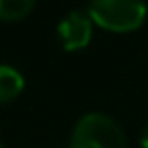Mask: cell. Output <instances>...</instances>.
Masks as SVG:
<instances>
[{
	"instance_id": "7a4b0ae2",
	"label": "cell",
	"mask_w": 148,
	"mask_h": 148,
	"mask_svg": "<svg viewBox=\"0 0 148 148\" xmlns=\"http://www.w3.org/2000/svg\"><path fill=\"white\" fill-rule=\"evenodd\" d=\"M87 16L110 31H134L146 18V6L134 0H95L87 6Z\"/></svg>"
},
{
	"instance_id": "5b68a950",
	"label": "cell",
	"mask_w": 148,
	"mask_h": 148,
	"mask_svg": "<svg viewBox=\"0 0 148 148\" xmlns=\"http://www.w3.org/2000/svg\"><path fill=\"white\" fill-rule=\"evenodd\" d=\"M31 0H0V18L2 21H18L25 18L33 10Z\"/></svg>"
},
{
	"instance_id": "6da1fadb",
	"label": "cell",
	"mask_w": 148,
	"mask_h": 148,
	"mask_svg": "<svg viewBox=\"0 0 148 148\" xmlns=\"http://www.w3.org/2000/svg\"><path fill=\"white\" fill-rule=\"evenodd\" d=\"M69 148H126V136L114 118L93 112L77 122Z\"/></svg>"
},
{
	"instance_id": "52a82bcc",
	"label": "cell",
	"mask_w": 148,
	"mask_h": 148,
	"mask_svg": "<svg viewBox=\"0 0 148 148\" xmlns=\"http://www.w3.org/2000/svg\"><path fill=\"white\" fill-rule=\"evenodd\" d=\"M0 148H2V144H0Z\"/></svg>"
},
{
	"instance_id": "8992f818",
	"label": "cell",
	"mask_w": 148,
	"mask_h": 148,
	"mask_svg": "<svg viewBox=\"0 0 148 148\" xmlns=\"http://www.w3.org/2000/svg\"><path fill=\"white\" fill-rule=\"evenodd\" d=\"M140 144H142V148H148V126H144V130L140 134Z\"/></svg>"
},
{
	"instance_id": "277c9868",
	"label": "cell",
	"mask_w": 148,
	"mask_h": 148,
	"mask_svg": "<svg viewBox=\"0 0 148 148\" xmlns=\"http://www.w3.org/2000/svg\"><path fill=\"white\" fill-rule=\"evenodd\" d=\"M23 75L8 67V65H0V103L14 99L21 91H23Z\"/></svg>"
},
{
	"instance_id": "3957f363",
	"label": "cell",
	"mask_w": 148,
	"mask_h": 148,
	"mask_svg": "<svg viewBox=\"0 0 148 148\" xmlns=\"http://www.w3.org/2000/svg\"><path fill=\"white\" fill-rule=\"evenodd\" d=\"M91 37V18L83 10L69 12L59 23V39L67 51L83 49Z\"/></svg>"
}]
</instances>
